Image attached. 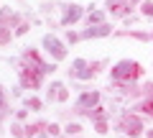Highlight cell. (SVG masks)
<instances>
[{"instance_id": "1", "label": "cell", "mask_w": 153, "mask_h": 138, "mask_svg": "<svg viewBox=\"0 0 153 138\" xmlns=\"http://www.w3.org/2000/svg\"><path fill=\"white\" fill-rule=\"evenodd\" d=\"M112 74L117 79H135L138 74H140V66H138L135 61H120V64L112 69Z\"/></svg>"}, {"instance_id": "2", "label": "cell", "mask_w": 153, "mask_h": 138, "mask_svg": "<svg viewBox=\"0 0 153 138\" xmlns=\"http://www.w3.org/2000/svg\"><path fill=\"white\" fill-rule=\"evenodd\" d=\"M120 125H123V131L130 133V136H138V133H140V120H138V118H133V115H125Z\"/></svg>"}, {"instance_id": "3", "label": "cell", "mask_w": 153, "mask_h": 138, "mask_svg": "<svg viewBox=\"0 0 153 138\" xmlns=\"http://www.w3.org/2000/svg\"><path fill=\"white\" fill-rule=\"evenodd\" d=\"M38 72H44V69H28V66H23L21 74H23V84L26 87H38Z\"/></svg>"}, {"instance_id": "4", "label": "cell", "mask_w": 153, "mask_h": 138, "mask_svg": "<svg viewBox=\"0 0 153 138\" xmlns=\"http://www.w3.org/2000/svg\"><path fill=\"white\" fill-rule=\"evenodd\" d=\"M44 44L49 46V51H54V56H56V59H64V54H66V51L61 49V44H59L56 39H51V36H46V39H44Z\"/></svg>"}, {"instance_id": "5", "label": "cell", "mask_w": 153, "mask_h": 138, "mask_svg": "<svg viewBox=\"0 0 153 138\" xmlns=\"http://www.w3.org/2000/svg\"><path fill=\"white\" fill-rule=\"evenodd\" d=\"M110 8L115 13H125L128 10V0H110Z\"/></svg>"}, {"instance_id": "6", "label": "cell", "mask_w": 153, "mask_h": 138, "mask_svg": "<svg viewBox=\"0 0 153 138\" xmlns=\"http://www.w3.org/2000/svg\"><path fill=\"white\" fill-rule=\"evenodd\" d=\"M94 102H97V95H84V97L82 100H79V105H94Z\"/></svg>"}, {"instance_id": "7", "label": "cell", "mask_w": 153, "mask_h": 138, "mask_svg": "<svg viewBox=\"0 0 153 138\" xmlns=\"http://www.w3.org/2000/svg\"><path fill=\"white\" fill-rule=\"evenodd\" d=\"M76 18H79V8H71V10L66 13V18H64V21L69 23V21H76Z\"/></svg>"}, {"instance_id": "8", "label": "cell", "mask_w": 153, "mask_h": 138, "mask_svg": "<svg viewBox=\"0 0 153 138\" xmlns=\"http://www.w3.org/2000/svg\"><path fill=\"white\" fill-rule=\"evenodd\" d=\"M105 33H107V28H105V26H100V28H89V33H87V36H105Z\"/></svg>"}, {"instance_id": "9", "label": "cell", "mask_w": 153, "mask_h": 138, "mask_svg": "<svg viewBox=\"0 0 153 138\" xmlns=\"http://www.w3.org/2000/svg\"><path fill=\"white\" fill-rule=\"evenodd\" d=\"M143 13H146V16H153V3H146V5H143Z\"/></svg>"}, {"instance_id": "10", "label": "cell", "mask_w": 153, "mask_h": 138, "mask_svg": "<svg viewBox=\"0 0 153 138\" xmlns=\"http://www.w3.org/2000/svg\"><path fill=\"white\" fill-rule=\"evenodd\" d=\"M100 23V21H102V13H92V16H89V23Z\"/></svg>"}, {"instance_id": "11", "label": "cell", "mask_w": 153, "mask_h": 138, "mask_svg": "<svg viewBox=\"0 0 153 138\" xmlns=\"http://www.w3.org/2000/svg\"><path fill=\"white\" fill-rule=\"evenodd\" d=\"M143 110H146V113H151V115H153V100H148L146 105H143Z\"/></svg>"}, {"instance_id": "12", "label": "cell", "mask_w": 153, "mask_h": 138, "mask_svg": "<svg viewBox=\"0 0 153 138\" xmlns=\"http://www.w3.org/2000/svg\"><path fill=\"white\" fill-rule=\"evenodd\" d=\"M97 131H100V133H107V125H105V123L100 120V123H97Z\"/></svg>"}, {"instance_id": "13", "label": "cell", "mask_w": 153, "mask_h": 138, "mask_svg": "<svg viewBox=\"0 0 153 138\" xmlns=\"http://www.w3.org/2000/svg\"><path fill=\"white\" fill-rule=\"evenodd\" d=\"M0 107H3V90H0Z\"/></svg>"}]
</instances>
